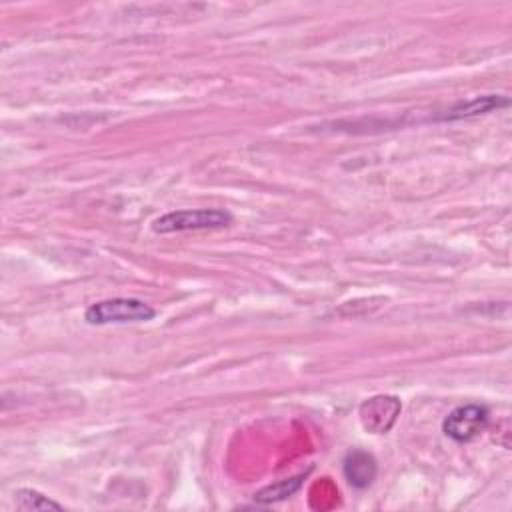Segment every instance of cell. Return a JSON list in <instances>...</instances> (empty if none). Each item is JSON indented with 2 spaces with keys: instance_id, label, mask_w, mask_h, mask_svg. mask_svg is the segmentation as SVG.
<instances>
[{
  "instance_id": "52a82bcc",
  "label": "cell",
  "mask_w": 512,
  "mask_h": 512,
  "mask_svg": "<svg viewBox=\"0 0 512 512\" xmlns=\"http://www.w3.org/2000/svg\"><path fill=\"white\" fill-rule=\"evenodd\" d=\"M304 478L306 474H298V476H292V478H284V480H278L262 490H258L254 494V502L256 504H274V502H282L290 496H294L302 484H304Z\"/></svg>"
},
{
  "instance_id": "277c9868",
  "label": "cell",
  "mask_w": 512,
  "mask_h": 512,
  "mask_svg": "<svg viewBox=\"0 0 512 512\" xmlns=\"http://www.w3.org/2000/svg\"><path fill=\"white\" fill-rule=\"evenodd\" d=\"M402 412L400 398L392 394H376L360 404V424L370 434H386L394 428Z\"/></svg>"
},
{
  "instance_id": "7a4b0ae2",
  "label": "cell",
  "mask_w": 512,
  "mask_h": 512,
  "mask_svg": "<svg viewBox=\"0 0 512 512\" xmlns=\"http://www.w3.org/2000/svg\"><path fill=\"white\" fill-rule=\"evenodd\" d=\"M156 316V310L138 298H108L94 302L86 308L84 320L92 326L106 324H128V322H148Z\"/></svg>"
},
{
  "instance_id": "5b68a950",
  "label": "cell",
  "mask_w": 512,
  "mask_h": 512,
  "mask_svg": "<svg viewBox=\"0 0 512 512\" xmlns=\"http://www.w3.org/2000/svg\"><path fill=\"white\" fill-rule=\"evenodd\" d=\"M342 474L354 490H366L376 480L378 462L370 452L362 448H352L342 460Z\"/></svg>"
},
{
  "instance_id": "8992f818",
  "label": "cell",
  "mask_w": 512,
  "mask_h": 512,
  "mask_svg": "<svg viewBox=\"0 0 512 512\" xmlns=\"http://www.w3.org/2000/svg\"><path fill=\"white\" fill-rule=\"evenodd\" d=\"M508 106H510V98H508V96H502V94H484V96H474L472 100L456 102V104L450 106L444 114H440L436 120H444V122L466 120V118L490 114V112H494V110L508 108Z\"/></svg>"
},
{
  "instance_id": "6da1fadb",
  "label": "cell",
  "mask_w": 512,
  "mask_h": 512,
  "mask_svg": "<svg viewBox=\"0 0 512 512\" xmlns=\"http://www.w3.org/2000/svg\"><path fill=\"white\" fill-rule=\"evenodd\" d=\"M232 222V214L220 208H188L172 210L158 216L152 222V232L172 234V232H196V230H218Z\"/></svg>"
},
{
  "instance_id": "ba28073f",
  "label": "cell",
  "mask_w": 512,
  "mask_h": 512,
  "mask_svg": "<svg viewBox=\"0 0 512 512\" xmlns=\"http://www.w3.org/2000/svg\"><path fill=\"white\" fill-rule=\"evenodd\" d=\"M14 504L18 510H62V504L32 488H18L14 492Z\"/></svg>"
},
{
  "instance_id": "3957f363",
  "label": "cell",
  "mask_w": 512,
  "mask_h": 512,
  "mask_svg": "<svg viewBox=\"0 0 512 512\" xmlns=\"http://www.w3.org/2000/svg\"><path fill=\"white\" fill-rule=\"evenodd\" d=\"M490 422V410L482 404H462L448 412L442 422V432L458 444L478 438Z\"/></svg>"
}]
</instances>
